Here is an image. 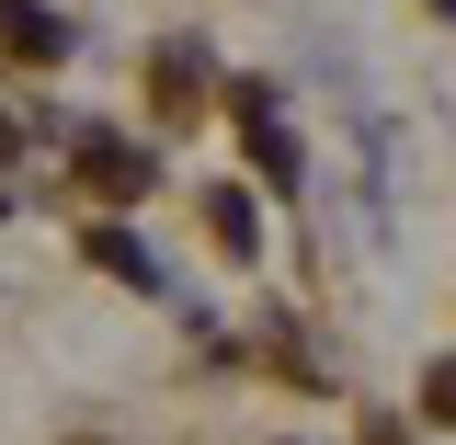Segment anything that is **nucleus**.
<instances>
[{"label": "nucleus", "mask_w": 456, "mask_h": 445, "mask_svg": "<svg viewBox=\"0 0 456 445\" xmlns=\"http://www.w3.org/2000/svg\"><path fill=\"white\" fill-rule=\"evenodd\" d=\"M80 171H92L103 194H149V171H160V161H137L126 137H92V149H80Z\"/></svg>", "instance_id": "39448f33"}, {"label": "nucleus", "mask_w": 456, "mask_h": 445, "mask_svg": "<svg viewBox=\"0 0 456 445\" xmlns=\"http://www.w3.org/2000/svg\"><path fill=\"white\" fill-rule=\"evenodd\" d=\"M160 103H171V114L206 103V46H194V35H171V46H160Z\"/></svg>", "instance_id": "20e7f679"}, {"label": "nucleus", "mask_w": 456, "mask_h": 445, "mask_svg": "<svg viewBox=\"0 0 456 445\" xmlns=\"http://www.w3.org/2000/svg\"><path fill=\"white\" fill-rule=\"evenodd\" d=\"M0 161H12V126H0Z\"/></svg>", "instance_id": "0eeeda50"}, {"label": "nucleus", "mask_w": 456, "mask_h": 445, "mask_svg": "<svg viewBox=\"0 0 456 445\" xmlns=\"http://www.w3.org/2000/svg\"><path fill=\"white\" fill-rule=\"evenodd\" d=\"M0 46L23 57V69H46V57H69V23H57L46 0H0Z\"/></svg>", "instance_id": "f257e3e1"}, {"label": "nucleus", "mask_w": 456, "mask_h": 445, "mask_svg": "<svg viewBox=\"0 0 456 445\" xmlns=\"http://www.w3.org/2000/svg\"><path fill=\"white\" fill-rule=\"evenodd\" d=\"M434 12H445V23H456V0H434Z\"/></svg>", "instance_id": "6e6552de"}, {"label": "nucleus", "mask_w": 456, "mask_h": 445, "mask_svg": "<svg viewBox=\"0 0 456 445\" xmlns=\"http://www.w3.org/2000/svg\"><path fill=\"white\" fill-rule=\"evenodd\" d=\"M206 228L228 240V263H251V251H263V206H251L240 183H217V194H206Z\"/></svg>", "instance_id": "7ed1b4c3"}, {"label": "nucleus", "mask_w": 456, "mask_h": 445, "mask_svg": "<svg viewBox=\"0 0 456 445\" xmlns=\"http://www.w3.org/2000/svg\"><path fill=\"white\" fill-rule=\"evenodd\" d=\"M422 423H434V434H456V354H434V366H422Z\"/></svg>", "instance_id": "423d86ee"}, {"label": "nucleus", "mask_w": 456, "mask_h": 445, "mask_svg": "<svg viewBox=\"0 0 456 445\" xmlns=\"http://www.w3.org/2000/svg\"><path fill=\"white\" fill-rule=\"evenodd\" d=\"M92 263H103L114 285H137V297H160V263H149V240H137V228H92Z\"/></svg>", "instance_id": "f03ea898"}]
</instances>
